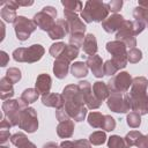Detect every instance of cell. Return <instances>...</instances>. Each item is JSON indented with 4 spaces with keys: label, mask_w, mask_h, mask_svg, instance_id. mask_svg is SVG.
<instances>
[{
    "label": "cell",
    "mask_w": 148,
    "mask_h": 148,
    "mask_svg": "<svg viewBox=\"0 0 148 148\" xmlns=\"http://www.w3.org/2000/svg\"><path fill=\"white\" fill-rule=\"evenodd\" d=\"M62 96L65 99L64 109L68 117L75 121L84 120L87 116V108L84 104V98L79 89L77 84H68L62 90Z\"/></svg>",
    "instance_id": "6da1fadb"
},
{
    "label": "cell",
    "mask_w": 148,
    "mask_h": 148,
    "mask_svg": "<svg viewBox=\"0 0 148 148\" xmlns=\"http://www.w3.org/2000/svg\"><path fill=\"white\" fill-rule=\"evenodd\" d=\"M146 28V24L141 21H124L123 25L120 27V29L117 31L116 34V38L117 40L123 42L126 47L134 49L136 46V38L135 36L141 34Z\"/></svg>",
    "instance_id": "7a4b0ae2"
},
{
    "label": "cell",
    "mask_w": 148,
    "mask_h": 148,
    "mask_svg": "<svg viewBox=\"0 0 148 148\" xmlns=\"http://www.w3.org/2000/svg\"><path fill=\"white\" fill-rule=\"evenodd\" d=\"M109 16L108 3L99 0H88L84 8L81 12V17L86 23L91 22H103Z\"/></svg>",
    "instance_id": "3957f363"
},
{
    "label": "cell",
    "mask_w": 148,
    "mask_h": 148,
    "mask_svg": "<svg viewBox=\"0 0 148 148\" xmlns=\"http://www.w3.org/2000/svg\"><path fill=\"white\" fill-rule=\"evenodd\" d=\"M45 53L44 47L40 44H32L29 47H18L14 50L13 58L18 62H28L34 64L39 61Z\"/></svg>",
    "instance_id": "277c9868"
},
{
    "label": "cell",
    "mask_w": 148,
    "mask_h": 148,
    "mask_svg": "<svg viewBox=\"0 0 148 148\" xmlns=\"http://www.w3.org/2000/svg\"><path fill=\"white\" fill-rule=\"evenodd\" d=\"M25 108H28V104L23 102L21 98L20 99H7L2 103L3 117H6V119L9 121L12 126H17L20 114Z\"/></svg>",
    "instance_id": "5b68a950"
},
{
    "label": "cell",
    "mask_w": 148,
    "mask_h": 148,
    "mask_svg": "<svg viewBox=\"0 0 148 148\" xmlns=\"http://www.w3.org/2000/svg\"><path fill=\"white\" fill-rule=\"evenodd\" d=\"M106 51L111 53L112 59L111 61L116 66L118 71L123 69L126 67L128 60H127V51H126V45L120 42V40H113L106 43Z\"/></svg>",
    "instance_id": "8992f818"
},
{
    "label": "cell",
    "mask_w": 148,
    "mask_h": 148,
    "mask_svg": "<svg viewBox=\"0 0 148 148\" xmlns=\"http://www.w3.org/2000/svg\"><path fill=\"white\" fill-rule=\"evenodd\" d=\"M133 79L127 72H120L112 76L108 82L106 86L109 88L110 95L111 94H126L132 86Z\"/></svg>",
    "instance_id": "52a82bcc"
},
{
    "label": "cell",
    "mask_w": 148,
    "mask_h": 148,
    "mask_svg": "<svg viewBox=\"0 0 148 148\" xmlns=\"http://www.w3.org/2000/svg\"><path fill=\"white\" fill-rule=\"evenodd\" d=\"M56 16L57 9L52 6H45L40 12L35 14L32 21L39 29L49 32L56 24Z\"/></svg>",
    "instance_id": "ba28073f"
},
{
    "label": "cell",
    "mask_w": 148,
    "mask_h": 148,
    "mask_svg": "<svg viewBox=\"0 0 148 148\" xmlns=\"http://www.w3.org/2000/svg\"><path fill=\"white\" fill-rule=\"evenodd\" d=\"M21 130H24L28 133H34L38 128V117L34 108H25L18 118V125Z\"/></svg>",
    "instance_id": "9c48e42d"
},
{
    "label": "cell",
    "mask_w": 148,
    "mask_h": 148,
    "mask_svg": "<svg viewBox=\"0 0 148 148\" xmlns=\"http://www.w3.org/2000/svg\"><path fill=\"white\" fill-rule=\"evenodd\" d=\"M36 28L37 25L35 24V22L24 16H17V18L14 22V30L16 37L21 42L27 40L30 37V35L36 30Z\"/></svg>",
    "instance_id": "30bf717a"
},
{
    "label": "cell",
    "mask_w": 148,
    "mask_h": 148,
    "mask_svg": "<svg viewBox=\"0 0 148 148\" xmlns=\"http://www.w3.org/2000/svg\"><path fill=\"white\" fill-rule=\"evenodd\" d=\"M124 96L128 102L131 110H133L134 112H138L141 116L148 113V96L146 95V92L132 94L127 91L126 94H124Z\"/></svg>",
    "instance_id": "8fae6325"
},
{
    "label": "cell",
    "mask_w": 148,
    "mask_h": 148,
    "mask_svg": "<svg viewBox=\"0 0 148 148\" xmlns=\"http://www.w3.org/2000/svg\"><path fill=\"white\" fill-rule=\"evenodd\" d=\"M106 104L108 108L116 113H126L131 110V106L124 94H111L106 99Z\"/></svg>",
    "instance_id": "7c38bea8"
},
{
    "label": "cell",
    "mask_w": 148,
    "mask_h": 148,
    "mask_svg": "<svg viewBox=\"0 0 148 148\" xmlns=\"http://www.w3.org/2000/svg\"><path fill=\"white\" fill-rule=\"evenodd\" d=\"M64 16H65V20H66L68 29H69V35L84 34L86 32L87 27H86V24L83 23V21L79 17V15L76 13L64 9Z\"/></svg>",
    "instance_id": "4fadbf2b"
},
{
    "label": "cell",
    "mask_w": 148,
    "mask_h": 148,
    "mask_svg": "<svg viewBox=\"0 0 148 148\" xmlns=\"http://www.w3.org/2000/svg\"><path fill=\"white\" fill-rule=\"evenodd\" d=\"M79 86V89L80 91L82 92V96L84 98V104L87 105V109H97L101 106V103L95 96H94V92H92V87L91 84L88 82V81H80L77 83Z\"/></svg>",
    "instance_id": "5bb4252c"
},
{
    "label": "cell",
    "mask_w": 148,
    "mask_h": 148,
    "mask_svg": "<svg viewBox=\"0 0 148 148\" xmlns=\"http://www.w3.org/2000/svg\"><path fill=\"white\" fill-rule=\"evenodd\" d=\"M124 21H125V20H124V17H123L121 15H119V14H113V15H111V16H108V17L102 22V28H103L106 32L111 34V32L118 31V30L120 29V27L123 25Z\"/></svg>",
    "instance_id": "9a60e30c"
},
{
    "label": "cell",
    "mask_w": 148,
    "mask_h": 148,
    "mask_svg": "<svg viewBox=\"0 0 148 148\" xmlns=\"http://www.w3.org/2000/svg\"><path fill=\"white\" fill-rule=\"evenodd\" d=\"M86 65L88 66V68H90V71L96 77L104 76V64L99 56L97 54L89 56L86 60Z\"/></svg>",
    "instance_id": "2e32d148"
},
{
    "label": "cell",
    "mask_w": 148,
    "mask_h": 148,
    "mask_svg": "<svg viewBox=\"0 0 148 148\" xmlns=\"http://www.w3.org/2000/svg\"><path fill=\"white\" fill-rule=\"evenodd\" d=\"M49 34V37L53 40L56 39H61L65 37V35L69 34V29H68V25H67V22L65 18H59L56 24L53 25V28L47 32Z\"/></svg>",
    "instance_id": "e0dca14e"
},
{
    "label": "cell",
    "mask_w": 148,
    "mask_h": 148,
    "mask_svg": "<svg viewBox=\"0 0 148 148\" xmlns=\"http://www.w3.org/2000/svg\"><path fill=\"white\" fill-rule=\"evenodd\" d=\"M42 103L45 106H50V108H56L61 109L65 105V99L62 94H56V92H50L47 95L42 96Z\"/></svg>",
    "instance_id": "ac0fdd59"
},
{
    "label": "cell",
    "mask_w": 148,
    "mask_h": 148,
    "mask_svg": "<svg viewBox=\"0 0 148 148\" xmlns=\"http://www.w3.org/2000/svg\"><path fill=\"white\" fill-rule=\"evenodd\" d=\"M51 86H52V80H51V76H50L49 74L42 73V74H39V75L37 76L35 87H36V90H37L42 96L50 94Z\"/></svg>",
    "instance_id": "d6986e66"
},
{
    "label": "cell",
    "mask_w": 148,
    "mask_h": 148,
    "mask_svg": "<svg viewBox=\"0 0 148 148\" xmlns=\"http://www.w3.org/2000/svg\"><path fill=\"white\" fill-rule=\"evenodd\" d=\"M74 133V121L72 119H67L64 121H60L57 126V134L61 139L71 138Z\"/></svg>",
    "instance_id": "ffe728a7"
},
{
    "label": "cell",
    "mask_w": 148,
    "mask_h": 148,
    "mask_svg": "<svg viewBox=\"0 0 148 148\" xmlns=\"http://www.w3.org/2000/svg\"><path fill=\"white\" fill-rule=\"evenodd\" d=\"M69 69V61L58 58L53 64V73L58 79H65Z\"/></svg>",
    "instance_id": "44dd1931"
},
{
    "label": "cell",
    "mask_w": 148,
    "mask_h": 148,
    "mask_svg": "<svg viewBox=\"0 0 148 148\" xmlns=\"http://www.w3.org/2000/svg\"><path fill=\"white\" fill-rule=\"evenodd\" d=\"M92 92L94 96L99 101L103 102L104 99H108L110 96V91L109 88L106 86V83H104L103 81H96L92 86Z\"/></svg>",
    "instance_id": "7402d4cb"
},
{
    "label": "cell",
    "mask_w": 148,
    "mask_h": 148,
    "mask_svg": "<svg viewBox=\"0 0 148 148\" xmlns=\"http://www.w3.org/2000/svg\"><path fill=\"white\" fill-rule=\"evenodd\" d=\"M14 96V88H13V83L6 77H1L0 80V98L2 101H7L10 99V97Z\"/></svg>",
    "instance_id": "603a6c76"
},
{
    "label": "cell",
    "mask_w": 148,
    "mask_h": 148,
    "mask_svg": "<svg viewBox=\"0 0 148 148\" xmlns=\"http://www.w3.org/2000/svg\"><path fill=\"white\" fill-rule=\"evenodd\" d=\"M10 142L17 148H37L31 141L28 140L24 133H15L10 136Z\"/></svg>",
    "instance_id": "cb8c5ba5"
},
{
    "label": "cell",
    "mask_w": 148,
    "mask_h": 148,
    "mask_svg": "<svg viewBox=\"0 0 148 148\" xmlns=\"http://www.w3.org/2000/svg\"><path fill=\"white\" fill-rule=\"evenodd\" d=\"M82 49H83V52L89 54V56L96 54V52H97V40H96V37L92 34H88L84 37Z\"/></svg>",
    "instance_id": "d4e9b609"
},
{
    "label": "cell",
    "mask_w": 148,
    "mask_h": 148,
    "mask_svg": "<svg viewBox=\"0 0 148 148\" xmlns=\"http://www.w3.org/2000/svg\"><path fill=\"white\" fill-rule=\"evenodd\" d=\"M104 117L105 114H102L101 112H97V111L90 112L88 114V124L94 128H103Z\"/></svg>",
    "instance_id": "484cf974"
},
{
    "label": "cell",
    "mask_w": 148,
    "mask_h": 148,
    "mask_svg": "<svg viewBox=\"0 0 148 148\" xmlns=\"http://www.w3.org/2000/svg\"><path fill=\"white\" fill-rule=\"evenodd\" d=\"M71 73L73 76L75 77H84L87 74H88V66L86 65V62H82V61H76L72 65L71 67Z\"/></svg>",
    "instance_id": "4316f807"
},
{
    "label": "cell",
    "mask_w": 148,
    "mask_h": 148,
    "mask_svg": "<svg viewBox=\"0 0 148 148\" xmlns=\"http://www.w3.org/2000/svg\"><path fill=\"white\" fill-rule=\"evenodd\" d=\"M60 148H91V143L86 139H80L75 141H62Z\"/></svg>",
    "instance_id": "83f0119b"
},
{
    "label": "cell",
    "mask_w": 148,
    "mask_h": 148,
    "mask_svg": "<svg viewBox=\"0 0 148 148\" xmlns=\"http://www.w3.org/2000/svg\"><path fill=\"white\" fill-rule=\"evenodd\" d=\"M79 56V49L77 47H75V46H73V45H71V44H66V47H65V50H64V52L61 53V56L59 57V58H61V59H65V60H67V61H73L76 57ZM58 59V58H57Z\"/></svg>",
    "instance_id": "f1b7e54d"
},
{
    "label": "cell",
    "mask_w": 148,
    "mask_h": 148,
    "mask_svg": "<svg viewBox=\"0 0 148 148\" xmlns=\"http://www.w3.org/2000/svg\"><path fill=\"white\" fill-rule=\"evenodd\" d=\"M38 97H39V92L36 90V88H28L21 95V99L23 102H25L27 104H30V103L36 102Z\"/></svg>",
    "instance_id": "f546056e"
},
{
    "label": "cell",
    "mask_w": 148,
    "mask_h": 148,
    "mask_svg": "<svg viewBox=\"0 0 148 148\" xmlns=\"http://www.w3.org/2000/svg\"><path fill=\"white\" fill-rule=\"evenodd\" d=\"M133 16L136 21H141L148 27V8L140 7V6L135 7L133 10Z\"/></svg>",
    "instance_id": "4dcf8cb0"
},
{
    "label": "cell",
    "mask_w": 148,
    "mask_h": 148,
    "mask_svg": "<svg viewBox=\"0 0 148 148\" xmlns=\"http://www.w3.org/2000/svg\"><path fill=\"white\" fill-rule=\"evenodd\" d=\"M61 5L65 7V10H69V12H82V2L81 1H76V0H62Z\"/></svg>",
    "instance_id": "1f68e13d"
},
{
    "label": "cell",
    "mask_w": 148,
    "mask_h": 148,
    "mask_svg": "<svg viewBox=\"0 0 148 148\" xmlns=\"http://www.w3.org/2000/svg\"><path fill=\"white\" fill-rule=\"evenodd\" d=\"M0 15H1V18H2L5 22H8V23H14L15 20L17 18L16 10H13V9L6 7V6H3V7L1 8Z\"/></svg>",
    "instance_id": "d6a6232c"
},
{
    "label": "cell",
    "mask_w": 148,
    "mask_h": 148,
    "mask_svg": "<svg viewBox=\"0 0 148 148\" xmlns=\"http://www.w3.org/2000/svg\"><path fill=\"white\" fill-rule=\"evenodd\" d=\"M105 141H106V134L103 131H96V132L91 133L89 136V142L94 146H101Z\"/></svg>",
    "instance_id": "836d02e7"
},
{
    "label": "cell",
    "mask_w": 148,
    "mask_h": 148,
    "mask_svg": "<svg viewBox=\"0 0 148 148\" xmlns=\"http://www.w3.org/2000/svg\"><path fill=\"white\" fill-rule=\"evenodd\" d=\"M141 135H142V133H141V132H139V131H131L130 133H127V134H126V136L124 138V140H125V142H126L127 148H131V147L135 146V145H136V142H138V140L140 139V136H141Z\"/></svg>",
    "instance_id": "e575fe53"
},
{
    "label": "cell",
    "mask_w": 148,
    "mask_h": 148,
    "mask_svg": "<svg viewBox=\"0 0 148 148\" xmlns=\"http://www.w3.org/2000/svg\"><path fill=\"white\" fill-rule=\"evenodd\" d=\"M108 147L109 148H127L124 138H120L119 135H111L108 140Z\"/></svg>",
    "instance_id": "d590c367"
},
{
    "label": "cell",
    "mask_w": 148,
    "mask_h": 148,
    "mask_svg": "<svg viewBox=\"0 0 148 148\" xmlns=\"http://www.w3.org/2000/svg\"><path fill=\"white\" fill-rule=\"evenodd\" d=\"M126 121L127 125L132 128H138L141 124V114H139L138 112H130L126 117Z\"/></svg>",
    "instance_id": "8d00e7d4"
},
{
    "label": "cell",
    "mask_w": 148,
    "mask_h": 148,
    "mask_svg": "<svg viewBox=\"0 0 148 148\" xmlns=\"http://www.w3.org/2000/svg\"><path fill=\"white\" fill-rule=\"evenodd\" d=\"M5 76L14 84V83H17V82L21 80V76H22V75H21V71H20L18 68H16V67H10V68L7 69Z\"/></svg>",
    "instance_id": "74e56055"
},
{
    "label": "cell",
    "mask_w": 148,
    "mask_h": 148,
    "mask_svg": "<svg viewBox=\"0 0 148 148\" xmlns=\"http://www.w3.org/2000/svg\"><path fill=\"white\" fill-rule=\"evenodd\" d=\"M65 47H66V44L62 43V42L54 43V44H52L51 47H50V54L57 59V58H59V57L61 56V53L64 52Z\"/></svg>",
    "instance_id": "f35d334b"
},
{
    "label": "cell",
    "mask_w": 148,
    "mask_h": 148,
    "mask_svg": "<svg viewBox=\"0 0 148 148\" xmlns=\"http://www.w3.org/2000/svg\"><path fill=\"white\" fill-rule=\"evenodd\" d=\"M141 59H142V52H141V50L134 47V49H131V50L127 52V60H128L131 64H136V62H139Z\"/></svg>",
    "instance_id": "ab89813d"
},
{
    "label": "cell",
    "mask_w": 148,
    "mask_h": 148,
    "mask_svg": "<svg viewBox=\"0 0 148 148\" xmlns=\"http://www.w3.org/2000/svg\"><path fill=\"white\" fill-rule=\"evenodd\" d=\"M83 40H84V34H74L69 36V44L77 49L83 45Z\"/></svg>",
    "instance_id": "60d3db41"
},
{
    "label": "cell",
    "mask_w": 148,
    "mask_h": 148,
    "mask_svg": "<svg viewBox=\"0 0 148 148\" xmlns=\"http://www.w3.org/2000/svg\"><path fill=\"white\" fill-rule=\"evenodd\" d=\"M114 128H116V120L111 116L105 114V117H104V124H103V128L102 130H104L106 132H111Z\"/></svg>",
    "instance_id": "b9f144b4"
},
{
    "label": "cell",
    "mask_w": 148,
    "mask_h": 148,
    "mask_svg": "<svg viewBox=\"0 0 148 148\" xmlns=\"http://www.w3.org/2000/svg\"><path fill=\"white\" fill-rule=\"evenodd\" d=\"M118 69L116 68V66L113 65V62L111 60H106L104 62V75H109V76H114L117 74Z\"/></svg>",
    "instance_id": "7bdbcfd3"
},
{
    "label": "cell",
    "mask_w": 148,
    "mask_h": 148,
    "mask_svg": "<svg viewBox=\"0 0 148 148\" xmlns=\"http://www.w3.org/2000/svg\"><path fill=\"white\" fill-rule=\"evenodd\" d=\"M108 7H109V12H113V13H117L123 7V1L121 0H112L108 3Z\"/></svg>",
    "instance_id": "ee69618b"
},
{
    "label": "cell",
    "mask_w": 148,
    "mask_h": 148,
    "mask_svg": "<svg viewBox=\"0 0 148 148\" xmlns=\"http://www.w3.org/2000/svg\"><path fill=\"white\" fill-rule=\"evenodd\" d=\"M56 117H57V119L59 120V123H60V121H64V120H67V119H71L64 108L58 109V110L56 111Z\"/></svg>",
    "instance_id": "f6af8a7d"
},
{
    "label": "cell",
    "mask_w": 148,
    "mask_h": 148,
    "mask_svg": "<svg viewBox=\"0 0 148 148\" xmlns=\"http://www.w3.org/2000/svg\"><path fill=\"white\" fill-rule=\"evenodd\" d=\"M135 146L138 148H148V134L147 135H141Z\"/></svg>",
    "instance_id": "bcb514c9"
},
{
    "label": "cell",
    "mask_w": 148,
    "mask_h": 148,
    "mask_svg": "<svg viewBox=\"0 0 148 148\" xmlns=\"http://www.w3.org/2000/svg\"><path fill=\"white\" fill-rule=\"evenodd\" d=\"M10 136V133H9V130H0V142L1 143H5Z\"/></svg>",
    "instance_id": "7dc6e473"
},
{
    "label": "cell",
    "mask_w": 148,
    "mask_h": 148,
    "mask_svg": "<svg viewBox=\"0 0 148 148\" xmlns=\"http://www.w3.org/2000/svg\"><path fill=\"white\" fill-rule=\"evenodd\" d=\"M0 57H1V67H5L7 65V62H8V60H9V57L5 51L0 52Z\"/></svg>",
    "instance_id": "c3c4849f"
},
{
    "label": "cell",
    "mask_w": 148,
    "mask_h": 148,
    "mask_svg": "<svg viewBox=\"0 0 148 148\" xmlns=\"http://www.w3.org/2000/svg\"><path fill=\"white\" fill-rule=\"evenodd\" d=\"M12 127V125L9 124V121L6 119V117L2 118L1 120V124H0V130H9Z\"/></svg>",
    "instance_id": "681fc988"
},
{
    "label": "cell",
    "mask_w": 148,
    "mask_h": 148,
    "mask_svg": "<svg viewBox=\"0 0 148 148\" xmlns=\"http://www.w3.org/2000/svg\"><path fill=\"white\" fill-rule=\"evenodd\" d=\"M17 3L18 6H24V7H28V6H31L34 5V1L32 0H17Z\"/></svg>",
    "instance_id": "f907efd6"
},
{
    "label": "cell",
    "mask_w": 148,
    "mask_h": 148,
    "mask_svg": "<svg viewBox=\"0 0 148 148\" xmlns=\"http://www.w3.org/2000/svg\"><path fill=\"white\" fill-rule=\"evenodd\" d=\"M43 148H60V146H58L56 142H47L43 146Z\"/></svg>",
    "instance_id": "816d5d0a"
},
{
    "label": "cell",
    "mask_w": 148,
    "mask_h": 148,
    "mask_svg": "<svg viewBox=\"0 0 148 148\" xmlns=\"http://www.w3.org/2000/svg\"><path fill=\"white\" fill-rule=\"evenodd\" d=\"M139 6H140V7L148 8V0H140V1H139Z\"/></svg>",
    "instance_id": "f5cc1de1"
},
{
    "label": "cell",
    "mask_w": 148,
    "mask_h": 148,
    "mask_svg": "<svg viewBox=\"0 0 148 148\" xmlns=\"http://www.w3.org/2000/svg\"><path fill=\"white\" fill-rule=\"evenodd\" d=\"M0 148H7V147H6V146H1Z\"/></svg>",
    "instance_id": "db71d44e"
}]
</instances>
